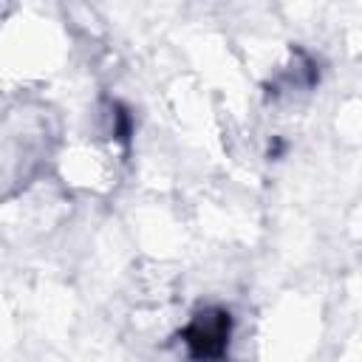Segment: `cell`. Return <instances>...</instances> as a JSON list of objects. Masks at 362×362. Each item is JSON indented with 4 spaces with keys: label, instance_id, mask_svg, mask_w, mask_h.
Here are the masks:
<instances>
[{
    "label": "cell",
    "instance_id": "6da1fadb",
    "mask_svg": "<svg viewBox=\"0 0 362 362\" xmlns=\"http://www.w3.org/2000/svg\"><path fill=\"white\" fill-rule=\"evenodd\" d=\"M226 337H229V320L221 311L198 314V320L187 328V345L201 359L221 356L226 348Z\"/></svg>",
    "mask_w": 362,
    "mask_h": 362
}]
</instances>
